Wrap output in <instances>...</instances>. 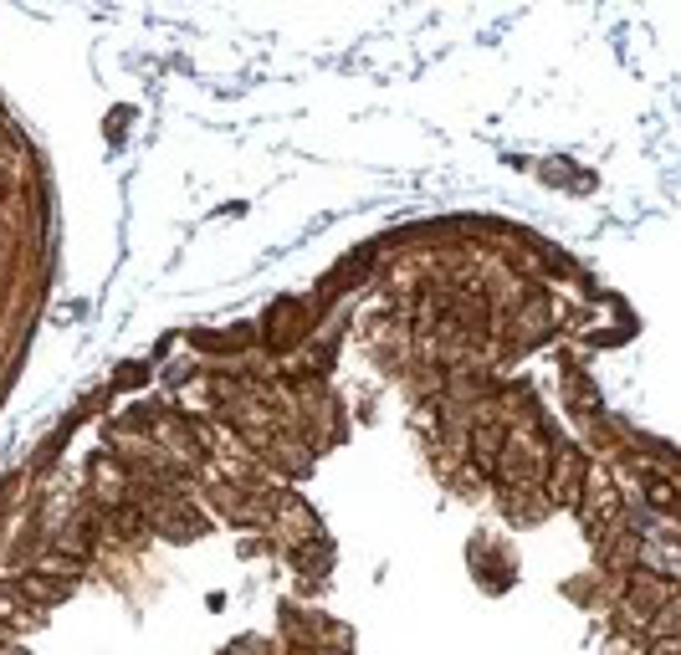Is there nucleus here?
Segmentation results:
<instances>
[{
	"label": "nucleus",
	"instance_id": "nucleus-1",
	"mask_svg": "<svg viewBox=\"0 0 681 655\" xmlns=\"http://www.w3.org/2000/svg\"><path fill=\"white\" fill-rule=\"evenodd\" d=\"M21 594H26L31 604H62V599L72 594V584H67V579H47V574L36 569V574L21 579Z\"/></svg>",
	"mask_w": 681,
	"mask_h": 655
},
{
	"label": "nucleus",
	"instance_id": "nucleus-2",
	"mask_svg": "<svg viewBox=\"0 0 681 655\" xmlns=\"http://www.w3.org/2000/svg\"><path fill=\"white\" fill-rule=\"evenodd\" d=\"M31 615V599L21 594V589H0V620L6 625H21Z\"/></svg>",
	"mask_w": 681,
	"mask_h": 655
},
{
	"label": "nucleus",
	"instance_id": "nucleus-3",
	"mask_svg": "<svg viewBox=\"0 0 681 655\" xmlns=\"http://www.w3.org/2000/svg\"><path fill=\"white\" fill-rule=\"evenodd\" d=\"M472 441H477V456H482V461H492V456H497V446H502V435H497V430H477Z\"/></svg>",
	"mask_w": 681,
	"mask_h": 655
},
{
	"label": "nucleus",
	"instance_id": "nucleus-4",
	"mask_svg": "<svg viewBox=\"0 0 681 655\" xmlns=\"http://www.w3.org/2000/svg\"><path fill=\"white\" fill-rule=\"evenodd\" d=\"M0 655H21V650H0Z\"/></svg>",
	"mask_w": 681,
	"mask_h": 655
}]
</instances>
